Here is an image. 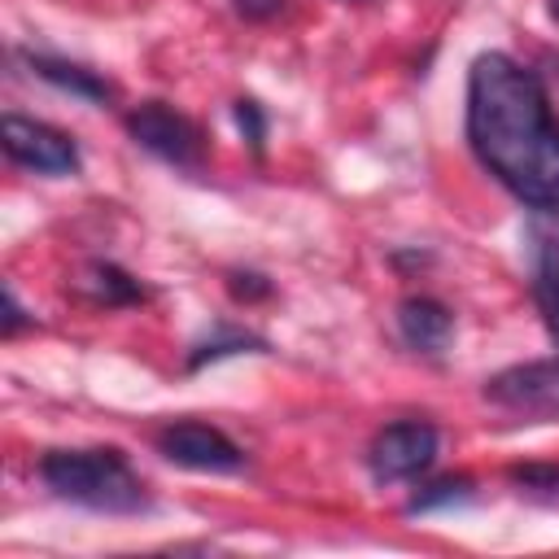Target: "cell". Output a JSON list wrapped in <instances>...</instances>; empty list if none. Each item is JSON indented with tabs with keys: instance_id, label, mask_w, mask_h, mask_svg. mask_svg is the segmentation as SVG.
Instances as JSON below:
<instances>
[{
	"instance_id": "cell-5",
	"label": "cell",
	"mask_w": 559,
	"mask_h": 559,
	"mask_svg": "<svg viewBox=\"0 0 559 559\" xmlns=\"http://www.w3.org/2000/svg\"><path fill=\"white\" fill-rule=\"evenodd\" d=\"M437 445H441V437H437L432 424H424V419H397V424H389V428H380L371 437L367 467L384 485L389 480H415L419 472L432 467Z\"/></svg>"
},
{
	"instance_id": "cell-4",
	"label": "cell",
	"mask_w": 559,
	"mask_h": 559,
	"mask_svg": "<svg viewBox=\"0 0 559 559\" xmlns=\"http://www.w3.org/2000/svg\"><path fill=\"white\" fill-rule=\"evenodd\" d=\"M0 144H4L9 162L26 166L35 175H79V144L48 122L4 114L0 118Z\"/></svg>"
},
{
	"instance_id": "cell-3",
	"label": "cell",
	"mask_w": 559,
	"mask_h": 559,
	"mask_svg": "<svg viewBox=\"0 0 559 559\" xmlns=\"http://www.w3.org/2000/svg\"><path fill=\"white\" fill-rule=\"evenodd\" d=\"M127 135H131L140 148H148L153 157H162V162H170V166H179V170H201L205 157H210V144H205L201 127H197L188 114L170 109L166 100H144V105H135V109L127 114Z\"/></svg>"
},
{
	"instance_id": "cell-2",
	"label": "cell",
	"mask_w": 559,
	"mask_h": 559,
	"mask_svg": "<svg viewBox=\"0 0 559 559\" xmlns=\"http://www.w3.org/2000/svg\"><path fill=\"white\" fill-rule=\"evenodd\" d=\"M39 480L87 511L100 515H140L148 511L144 480L131 472L127 454L114 445H92V450H48L39 459Z\"/></svg>"
},
{
	"instance_id": "cell-1",
	"label": "cell",
	"mask_w": 559,
	"mask_h": 559,
	"mask_svg": "<svg viewBox=\"0 0 559 559\" xmlns=\"http://www.w3.org/2000/svg\"><path fill=\"white\" fill-rule=\"evenodd\" d=\"M467 144L528 210L559 205V118L537 74L507 52H480L467 70Z\"/></svg>"
},
{
	"instance_id": "cell-6",
	"label": "cell",
	"mask_w": 559,
	"mask_h": 559,
	"mask_svg": "<svg viewBox=\"0 0 559 559\" xmlns=\"http://www.w3.org/2000/svg\"><path fill=\"white\" fill-rule=\"evenodd\" d=\"M157 450H162V459H170L175 467H188V472L227 476V472H240L245 467V450L227 432H218V428H210L201 419L166 424L157 432Z\"/></svg>"
},
{
	"instance_id": "cell-9",
	"label": "cell",
	"mask_w": 559,
	"mask_h": 559,
	"mask_svg": "<svg viewBox=\"0 0 559 559\" xmlns=\"http://www.w3.org/2000/svg\"><path fill=\"white\" fill-rule=\"evenodd\" d=\"M397 332L419 354H441L454 332V314L437 297H406L397 306Z\"/></svg>"
},
{
	"instance_id": "cell-14",
	"label": "cell",
	"mask_w": 559,
	"mask_h": 559,
	"mask_svg": "<svg viewBox=\"0 0 559 559\" xmlns=\"http://www.w3.org/2000/svg\"><path fill=\"white\" fill-rule=\"evenodd\" d=\"M507 480L520 485V493L559 498V463H515L507 467Z\"/></svg>"
},
{
	"instance_id": "cell-12",
	"label": "cell",
	"mask_w": 559,
	"mask_h": 559,
	"mask_svg": "<svg viewBox=\"0 0 559 559\" xmlns=\"http://www.w3.org/2000/svg\"><path fill=\"white\" fill-rule=\"evenodd\" d=\"M231 354H266V341L253 336V332H240V328H214V336L197 341L192 354H188V371H201L205 362H218V358H231Z\"/></svg>"
},
{
	"instance_id": "cell-18",
	"label": "cell",
	"mask_w": 559,
	"mask_h": 559,
	"mask_svg": "<svg viewBox=\"0 0 559 559\" xmlns=\"http://www.w3.org/2000/svg\"><path fill=\"white\" fill-rule=\"evenodd\" d=\"M546 13H550V17L559 22V0H546Z\"/></svg>"
},
{
	"instance_id": "cell-16",
	"label": "cell",
	"mask_w": 559,
	"mask_h": 559,
	"mask_svg": "<svg viewBox=\"0 0 559 559\" xmlns=\"http://www.w3.org/2000/svg\"><path fill=\"white\" fill-rule=\"evenodd\" d=\"M227 293L236 297V301H266L271 297V280L266 275H258V271H227Z\"/></svg>"
},
{
	"instance_id": "cell-8",
	"label": "cell",
	"mask_w": 559,
	"mask_h": 559,
	"mask_svg": "<svg viewBox=\"0 0 559 559\" xmlns=\"http://www.w3.org/2000/svg\"><path fill=\"white\" fill-rule=\"evenodd\" d=\"M485 397L524 415H559V358L498 371L493 380H485Z\"/></svg>"
},
{
	"instance_id": "cell-10",
	"label": "cell",
	"mask_w": 559,
	"mask_h": 559,
	"mask_svg": "<svg viewBox=\"0 0 559 559\" xmlns=\"http://www.w3.org/2000/svg\"><path fill=\"white\" fill-rule=\"evenodd\" d=\"M26 66H31L44 83H52V87H61V92H70V96H79V100L109 105V100L118 96V87H114L105 74L87 70V66H74V61H61V57H44V52H26Z\"/></svg>"
},
{
	"instance_id": "cell-17",
	"label": "cell",
	"mask_w": 559,
	"mask_h": 559,
	"mask_svg": "<svg viewBox=\"0 0 559 559\" xmlns=\"http://www.w3.org/2000/svg\"><path fill=\"white\" fill-rule=\"evenodd\" d=\"M26 323H31V319H26V310L17 306L13 288L4 284V319H0V336H4V341H13V336H17L22 328H26Z\"/></svg>"
},
{
	"instance_id": "cell-7",
	"label": "cell",
	"mask_w": 559,
	"mask_h": 559,
	"mask_svg": "<svg viewBox=\"0 0 559 559\" xmlns=\"http://www.w3.org/2000/svg\"><path fill=\"white\" fill-rule=\"evenodd\" d=\"M524 240H528V266H533V301L550 336L559 341V205L528 210Z\"/></svg>"
},
{
	"instance_id": "cell-11",
	"label": "cell",
	"mask_w": 559,
	"mask_h": 559,
	"mask_svg": "<svg viewBox=\"0 0 559 559\" xmlns=\"http://www.w3.org/2000/svg\"><path fill=\"white\" fill-rule=\"evenodd\" d=\"M74 288L96 306H135V301L148 297L144 284L135 275H127L122 266H114V262H87L74 280Z\"/></svg>"
},
{
	"instance_id": "cell-13",
	"label": "cell",
	"mask_w": 559,
	"mask_h": 559,
	"mask_svg": "<svg viewBox=\"0 0 559 559\" xmlns=\"http://www.w3.org/2000/svg\"><path fill=\"white\" fill-rule=\"evenodd\" d=\"M459 502H472V480L467 476H441V480L411 493L406 515H424V511H441V507H459Z\"/></svg>"
},
{
	"instance_id": "cell-19",
	"label": "cell",
	"mask_w": 559,
	"mask_h": 559,
	"mask_svg": "<svg viewBox=\"0 0 559 559\" xmlns=\"http://www.w3.org/2000/svg\"><path fill=\"white\" fill-rule=\"evenodd\" d=\"M240 4H249V0H240Z\"/></svg>"
},
{
	"instance_id": "cell-15",
	"label": "cell",
	"mask_w": 559,
	"mask_h": 559,
	"mask_svg": "<svg viewBox=\"0 0 559 559\" xmlns=\"http://www.w3.org/2000/svg\"><path fill=\"white\" fill-rule=\"evenodd\" d=\"M231 118H236V127H240L245 144L262 157V148H266V109H262L253 96H240V100L231 105Z\"/></svg>"
}]
</instances>
